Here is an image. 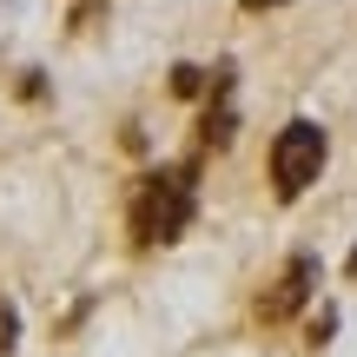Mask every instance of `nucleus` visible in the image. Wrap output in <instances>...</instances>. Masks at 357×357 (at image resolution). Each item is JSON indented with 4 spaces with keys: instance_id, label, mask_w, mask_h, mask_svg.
Here are the masks:
<instances>
[{
    "instance_id": "obj_5",
    "label": "nucleus",
    "mask_w": 357,
    "mask_h": 357,
    "mask_svg": "<svg viewBox=\"0 0 357 357\" xmlns=\"http://www.w3.org/2000/svg\"><path fill=\"white\" fill-rule=\"evenodd\" d=\"M205 79H199V66H172V93H199Z\"/></svg>"
},
{
    "instance_id": "obj_6",
    "label": "nucleus",
    "mask_w": 357,
    "mask_h": 357,
    "mask_svg": "<svg viewBox=\"0 0 357 357\" xmlns=\"http://www.w3.org/2000/svg\"><path fill=\"white\" fill-rule=\"evenodd\" d=\"M245 7H252V13H258V7H284V0H245Z\"/></svg>"
},
{
    "instance_id": "obj_2",
    "label": "nucleus",
    "mask_w": 357,
    "mask_h": 357,
    "mask_svg": "<svg viewBox=\"0 0 357 357\" xmlns=\"http://www.w3.org/2000/svg\"><path fill=\"white\" fill-rule=\"evenodd\" d=\"M324 159H331V139H324L318 119L278 126V139H271V185H278V199H305V192L318 185Z\"/></svg>"
},
{
    "instance_id": "obj_4",
    "label": "nucleus",
    "mask_w": 357,
    "mask_h": 357,
    "mask_svg": "<svg viewBox=\"0 0 357 357\" xmlns=\"http://www.w3.org/2000/svg\"><path fill=\"white\" fill-rule=\"evenodd\" d=\"M231 126H238V119H231V106H212V113H205V146H225Z\"/></svg>"
},
{
    "instance_id": "obj_1",
    "label": "nucleus",
    "mask_w": 357,
    "mask_h": 357,
    "mask_svg": "<svg viewBox=\"0 0 357 357\" xmlns=\"http://www.w3.org/2000/svg\"><path fill=\"white\" fill-rule=\"evenodd\" d=\"M185 225H192V172H146L132 192V238L172 245Z\"/></svg>"
},
{
    "instance_id": "obj_3",
    "label": "nucleus",
    "mask_w": 357,
    "mask_h": 357,
    "mask_svg": "<svg viewBox=\"0 0 357 357\" xmlns=\"http://www.w3.org/2000/svg\"><path fill=\"white\" fill-rule=\"evenodd\" d=\"M311 291H318V258H311V252H298L291 265L278 271V284L258 298V318H265V324H284V318H291V311L305 305Z\"/></svg>"
}]
</instances>
